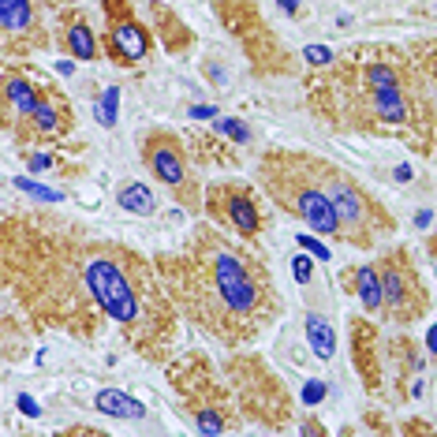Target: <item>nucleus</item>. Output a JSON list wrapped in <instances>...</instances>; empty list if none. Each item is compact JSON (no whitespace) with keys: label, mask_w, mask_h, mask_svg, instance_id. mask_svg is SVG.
<instances>
[{"label":"nucleus","mask_w":437,"mask_h":437,"mask_svg":"<svg viewBox=\"0 0 437 437\" xmlns=\"http://www.w3.org/2000/svg\"><path fill=\"white\" fill-rule=\"evenodd\" d=\"M381 269V310L389 322L396 325H411L430 310V296H426L422 277L411 269L408 250H392L378 262Z\"/></svg>","instance_id":"39448f33"},{"label":"nucleus","mask_w":437,"mask_h":437,"mask_svg":"<svg viewBox=\"0 0 437 437\" xmlns=\"http://www.w3.org/2000/svg\"><path fill=\"white\" fill-rule=\"evenodd\" d=\"M303 57H307V60L314 64V68H329V64L336 60L333 52H329V49H322V45H310V49H303Z\"/></svg>","instance_id":"aec40b11"},{"label":"nucleus","mask_w":437,"mask_h":437,"mask_svg":"<svg viewBox=\"0 0 437 437\" xmlns=\"http://www.w3.org/2000/svg\"><path fill=\"white\" fill-rule=\"evenodd\" d=\"M116 206L120 210H127V213H138V217H150L154 213V194H150V187L146 183H138V180H131V183H124V187L116 191Z\"/></svg>","instance_id":"2eb2a0df"},{"label":"nucleus","mask_w":437,"mask_h":437,"mask_svg":"<svg viewBox=\"0 0 437 437\" xmlns=\"http://www.w3.org/2000/svg\"><path fill=\"white\" fill-rule=\"evenodd\" d=\"M157 15H161V19H165V23H169V49L176 52V49H183V45H187V41H191V34H187V30H183V23H180V19H176V23H172L169 8H157Z\"/></svg>","instance_id":"a211bd4d"},{"label":"nucleus","mask_w":437,"mask_h":437,"mask_svg":"<svg viewBox=\"0 0 437 437\" xmlns=\"http://www.w3.org/2000/svg\"><path fill=\"white\" fill-rule=\"evenodd\" d=\"M322 396H325V385H322V381H310V385L303 389V400H307V403H318Z\"/></svg>","instance_id":"b1692460"},{"label":"nucleus","mask_w":437,"mask_h":437,"mask_svg":"<svg viewBox=\"0 0 437 437\" xmlns=\"http://www.w3.org/2000/svg\"><path fill=\"white\" fill-rule=\"evenodd\" d=\"M318 176H322V187L329 191L336 213H341V228H344L348 243L374 247L378 239H385V236L396 232L392 213H385V206H381L363 183H355L344 169H336L333 161L318 157Z\"/></svg>","instance_id":"20e7f679"},{"label":"nucleus","mask_w":437,"mask_h":437,"mask_svg":"<svg viewBox=\"0 0 437 437\" xmlns=\"http://www.w3.org/2000/svg\"><path fill=\"white\" fill-rule=\"evenodd\" d=\"M64 45L75 60H94L97 57V38L83 12H64Z\"/></svg>","instance_id":"f8f14e48"},{"label":"nucleus","mask_w":437,"mask_h":437,"mask_svg":"<svg viewBox=\"0 0 437 437\" xmlns=\"http://www.w3.org/2000/svg\"><path fill=\"white\" fill-rule=\"evenodd\" d=\"M217 127L224 131V135H232V138H239V142H247L250 138V131L239 124V120H217Z\"/></svg>","instance_id":"4be33fe9"},{"label":"nucleus","mask_w":437,"mask_h":437,"mask_svg":"<svg viewBox=\"0 0 437 437\" xmlns=\"http://www.w3.org/2000/svg\"><path fill=\"white\" fill-rule=\"evenodd\" d=\"M191 116H194V120H210V116H217V108H213V105H194Z\"/></svg>","instance_id":"393cba45"},{"label":"nucleus","mask_w":437,"mask_h":437,"mask_svg":"<svg viewBox=\"0 0 437 437\" xmlns=\"http://www.w3.org/2000/svg\"><path fill=\"white\" fill-rule=\"evenodd\" d=\"M71 131V108L57 86H45L38 108L23 120V138H64Z\"/></svg>","instance_id":"1a4fd4ad"},{"label":"nucleus","mask_w":437,"mask_h":437,"mask_svg":"<svg viewBox=\"0 0 437 437\" xmlns=\"http://www.w3.org/2000/svg\"><path fill=\"white\" fill-rule=\"evenodd\" d=\"M258 180L269 191V199L280 206L284 213L299 217L307 228L318 236L344 239L341 213L329 199V191L322 187L318 176V157L314 154H296V150H269L258 161Z\"/></svg>","instance_id":"7ed1b4c3"},{"label":"nucleus","mask_w":437,"mask_h":437,"mask_svg":"<svg viewBox=\"0 0 437 437\" xmlns=\"http://www.w3.org/2000/svg\"><path fill=\"white\" fill-rule=\"evenodd\" d=\"M292 269H296V280H299V284H310V258H307V255H296V258H292Z\"/></svg>","instance_id":"5701e85b"},{"label":"nucleus","mask_w":437,"mask_h":437,"mask_svg":"<svg viewBox=\"0 0 437 437\" xmlns=\"http://www.w3.org/2000/svg\"><path fill=\"white\" fill-rule=\"evenodd\" d=\"M49 165H52V157H45V154H34V157H30V169H34V172L49 169Z\"/></svg>","instance_id":"a878e982"},{"label":"nucleus","mask_w":437,"mask_h":437,"mask_svg":"<svg viewBox=\"0 0 437 437\" xmlns=\"http://www.w3.org/2000/svg\"><path fill=\"white\" fill-rule=\"evenodd\" d=\"M415 224H419V228H426V224H430V210H422L419 217H415Z\"/></svg>","instance_id":"c85d7f7f"},{"label":"nucleus","mask_w":437,"mask_h":437,"mask_svg":"<svg viewBox=\"0 0 437 437\" xmlns=\"http://www.w3.org/2000/svg\"><path fill=\"white\" fill-rule=\"evenodd\" d=\"M83 280L97 299V310L108 314L135 352L146 359L169 355L176 336V303H172L161 273H154L131 247L108 239H83Z\"/></svg>","instance_id":"f03ea898"},{"label":"nucleus","mask_w":437,"mask_h":437,"mask_svg":"<svg viewBox=\"0 0 437 437\" xmlns=\"http://www.w3.org/2000/svg\"><path fill=\"white\" fill-rule=\"evenodd\" d=\"M206 210H210L221 224H228L236 236L243 239H258L262 236V210L255 206L247 187L239 183H213L206 191Z\"/></svg>","instance_id":"6e6552de"},{"label":"nucleus","mask_w":437,"mask_h":437,"mask_svg":"<svg viewBox=\"0 0 437 437\" xmlns=\"http://www.w3.org/2000/svg\"><path fill=\"white\" fill-rule=\"evenodd\" d=\"M116 105H120V94H116V86H108L101 94V101H97V120H101L105 127L116 124Z\"/></svg>","instance_id":"f3484780"},{"label":"nucleus","mask_w":437,"mask_h":437,"mask_svg":"<svg viewBox=\"0 0 437 437\" xmlns=\"http://www.w3.org/2000/svg\"><path fill=\"white\" fill-rule=\"evenodd\" d=\"M0 27H4V52H27L41 41L34 0H0Z\"/></svg>","instance_id":"9d476101"},{"label":"nucleus","mask_w":437,"mask_h":437,"mask_svg":"<svg viewBox=\"0 0 437 437\" xmlns=\"http://www.w3.org/2000/svg\"><path fill=\"white\" fill-rule=\"evenodd\" d=\"M142 161L165 187L180 194L183 206H191V210L199 206V187H194L191 169H187V150H183V142L172 131H150L142 138Z\"/></svg>","instance_id":"423d86ee"},{"label":"nucleus","mask_w":437,"mask_h":437,"mask_svg":"<svg viewBox=\"0 0 437 437\" xmlns=\"http://www.w3.org/2000/svg\"><path fill=\"white\" fill-rule=\"evenodd\" d=\"M19 411H23V415H38V403L30 396H19Z\"/></svg>","instance_id":"bb28decb"},{"label":"nucleus","mask_w":437,"mask_h":437,"mask_svg":"<svg viewBox=\"0 0 437 437\" xmlns=\"http://www.w3.org/2000/svg\"><path fill=\"white\" fill-rule=\"evenodd\" d=\"M307 341L314 348V355L318 359H333L336 352V341H333V329H329V322L322 318V314H307Z\"/></svg>","instance_id":"dca6fc26"},{"label":"nucleus","mask_w":437,"mask_h":437,"mask_svg":"<svg viewBox=\"0 0 437 437\" xmlns=\"http://www.w3.org/2000/svg\"><path fill=\"white\" fill-rule=\"evenodd\" d=\"M348 284L355 288V299L363 303V310H381V269H378V266H359V269H352Z\"/></svg>","instance_id":"4468645a"},{"label":"nucleus","mask_w":437,"mask_h":437,"mask_svg":"<svg viewBox=\"0 0 437 437\" xmlns=\"http://www.w3.org/2000/svg\"><path fill=\"white\" fill-rule=\"evenodd\" d=\"M430 352L437 355V325H434V329H430Z\"/></svg>","instance_id":"7c9ffc66"},{"label":"nucleus","mask_w":437,"mask_h":437,"mask_svg":"<svg viewBox=\"0 0 437 437\" xmlns=\"http://www.w3.org/2000/svg\"><path fill=\"white\" fill-rule=\"evenodd\" d=\"M296 239H299V247H307V250H310V255L318 258V262H329V247H325V243H318L314 236H296Z\"/></svg>","instance_id":"412c9836"},{"label":"nucleus","mask_w":437,"mask_h":437,"mask_svg":"<svg viewBox=\"0 0 437 437\" xmlns=\"http://www.w3.org/2000/svg\"><path fill=\"white\" fill-rule=\"evenodd\" d=\"M15 183H19V191L34 194V199H41V202H60V194H57V191H49V187H38L34 180H15Z\"/></svg>","instance_id":"6ab92c4d"},{"label":"nucleus","mask_w":437,"mask_h":437,"mask_svg":"<svg viewBox=\"0 0 437 437\" xmlns=\"http://www.w3.org/2000/svg\"><path fill=\"white\" fill-rule=\"evenodd\" d=\"M396 180H400V183H408V180H411V169H408V165H400V169H396Z\"/></svg>","instance_id":"cd10ccee"},{"label":"nucleus","mask_w":437,"mask_h":437,"mask_svg":"<svg viewBox=\"0 0 437 437\" xmlns=\"http://www.w3.org/2000/svg\"><path fill=\"white\" fill-rule=\"evenodd\" d=\"M154 266L176 310L228 348L255 341L280 314V296L266 258L217 228L199 224L187 247L176 255H157Z\"/></svg>","instance_id":"f257e3e1"},{"label":"nucleus","mask_w":437,"mask_h":437,"mask_svg":"<svg viewBox=\"0 0 437 437\" xmlns=\"http://www.w3.org/2000/svg\"><path fill=\"white\" fill-rule=\"evenodd\" d=\"M280 8H284V12L292 15V12H296V8H299V0H280Z\"/></svg>","instance_id":"c756f323"},{"label":"nucleus","mask_w":437,"mask_h":437,"mask_svg":"<svg viewBox=\"0 0 437 437\" xmlns=\"http://www.w3.org/2000/svg\"><path fill=\"white\" fill-rule=\"evenodd\" d=\"M94 403H97L101 415H113V419H131V422L146 419V403L131 400L127 392H120V389H97Z\"/></svg>","instance_id":"ddd939ff"},{"label":"nucleus","mask_w":437,"mask_h":437,"mask_svg":"<svg viewBox=\"0 0 437 437\" xmlns=\"http://www.w3.org/2000/svg\"><path fill=\"white\" fill-rule=\"evenodd\" d=\"M105 52L108 60L120 64V68H138V64L150 60V49H154V38L150 30L135 19L127 0H105Z\"/></svg>","instance_id":"0eeeda50"},{"label":"nucleus","mask_w":437,"mask_h":437,"mask_svg":"<svg viewBox=\"0 0 437 437\" xmlns=\"http://www.w3.org/2000/svg\"><path fill=\"white\" fill-rule=\"evenodd\" d=\"M49 83H34L27 71L8 68L4 71V127H15V120H27L38 108L41 94H45Z\"/></svg>","instance_id":"9b49d317"}]
</instances>
